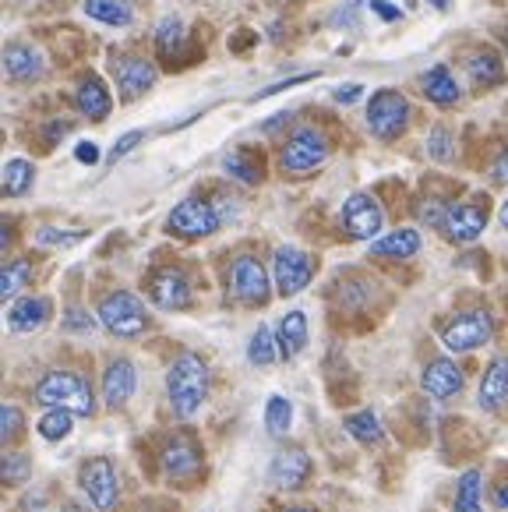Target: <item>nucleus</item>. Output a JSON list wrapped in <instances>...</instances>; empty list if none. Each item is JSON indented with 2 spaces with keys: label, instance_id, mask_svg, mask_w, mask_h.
I'll return each instance as SVG.
<instances>
[{
  "label": "nucleus",
  "instance_id": "nucleus-23",
  "mask_svg": "<svg viewBox=\"0 0 508 512\" xmlns=\"http://www.w3.org/2000/svg\"><path fill=\"white\" fill-rule=\"evenodd\" d=\"M508 396V357H494L491 368L480 378V407L498 410Z\"/></svg>",
  "mask_w": 508,
  "mask_h": 512
},
{
  "label": "nucleus",
  "instance_id": "nucleus-40",
  "mask_svg": "<svg viewBox=\"0 0 508 512\" xmlns=\"http://www.w3.org/2000/svg\"><path fill=\"white\" fill-rule=\"evenodd\" d=\"M427 152H431L438 163H445L449 159V131L445 128H434L431 138H427Z\"/></svg>",
  "mask_w": 508,
  "mask_h": 512
},
{
  "label": "nucleus",
  "instance_id": "nucleus-37",
  "mask_svg": "<svg viewBox=\"0 0 508 512\" xmlns=\"http://www.w3.org/2000/svg\"><path fill=\"white\" fill-rule=\"evenodd\" d=\"M85 237V230H53V226H43L36 234V244H43V248H71V244H78Z\"/></svg>",
  "mask_w": 508,
  "mask_h": 512
},
{
  "label": "nucleus",
  "instance_id": "nucleus-4",
  "mask_svg": "<svg viewBox=\"0 0 508 512\" xmlns=\"http://www.w3.org/2000/svg\"><path fill=\"white\" fill-rule=\"evenodd\" d=\"M230 294L247 308H262L272 297V276L254 255H240L230 265Z\"/></svg>",
  "mask_w": 508,
  "mask_h": 512
},
{
  "label": "nucleus",
  "instance_id": "nucleus-24",
  "mask_svg": "<svg viewBox=\"0 0 508 512\" xmlns=\"http://www.w3.org/2000/svg\"><path fill=\"white\" fill-rule=\"evenodd\" d=\"M223 170L233 177V181H240V184H262V177H265L262 156H258L254 149H233V152H226Z\"/></svg>",
  "mask_w": 508,
  "mask_h": 512
},
{
  "label": "nucleus",
  "instance_id": "nucleus-5",
  "mask_svg": "<svg viewBox=\"0 0 508 512\" xmlns=\"http://www.w3.org/2000/svg\"><path fill=\"white\" fill-rule=\"evenodd\" d=\"M406 121H410V103H406V96H399V92H392V89L374 92L371 106H367V124H371V131L381 142H392V138L406 128Z\"/></svg>",
  "mask_w": 508,
  "mask_h": 512
},
{
  "label": "nucleus",
  "instance_id": "nucleus-22",
  "mask_svg": "<svg viewBox=\"0 0 508 512\" xmlns=\"http://www.w3.org/2000/svg\"><path fill=\"white\" fill-rule=\"evenodd\" d=\"M75 103H78V110L89 117V121H103L106 113H110V106H113L103 78H96V75L82 78V85H78V92H75Z\"/></svg>",
  "mask_w": 508,
  "mask_h": 512
},
{
  "label": "nucleus",
  "instance_id": "nucleus-39",
  "mask_svg": "<svg viewBox=\"0 0 508 512\" xmlns=\"http://www.w3.org/2000/svg\"><path fill=\"white\" fill-rule=\"evenodd\" d=\"M29 460H25L22 452H8L4 456V484H22L29 477Z\"/></svg>",
  "mask_w": 508,
  "mask_h": 512
},
{
  "label": "nucleus",
  "instance_id": "nucleus-17",
  "mask_svg": "<svg viewBox=\"0 0 508 512\" xmlns=\"http://www.w3.org/2000/svg\"><path fill=\"white\" fill-rule=\"evenodd\" d=\"M420 385H424V392L434 396V400H452V396L463 389V371H459V364L449 361V357H438V361H431L424 368Z\"/></svg>",
  "mask_w": 508,
  "mask_h": 512
},
{
  "label": "nucleus",
  "instance_id": "nucleus-9",
  "mask_svg": "<svg viewBox=\"0 0 508 512\" xmlns=\"http://www.w3.org/2000/svg\"><path fill=\"white\" fill-rule=\"evenodd\" d=\"M339 226H343L353 241H371V237L381 234V226H385V212H381L378 198L357 191V195L346 198L343 212H339Z\"/></svg>",
  "mask_w": 508,
  "mask_h": 512
},
{
  "label": "nucleus",
  "instance_id": "nucleus-32",
  "mask_svg": "<svg viewBox=\"0 0 508 512\" xmlns=\"http://www.w3.org/2000/svg\"><path fill=\"white\" fill-rule=\"evenodd\" d=\"M71 428H75V414H71V410H46L36 424V431L46 442H64V438L71 435Z\"/></svg>",
  "mask_w": 508,
  "mask_h": 512
},
{
  "label": "nucleus",
  "instance_id": "nucleus-26",
  "mask_svg": "<svg viewBox=\"0 0 508 512\" xmlns=\"http://www.w3.org/2000/svg\"><path fill=\"white\" fill-rule=\"evenodd\" d=\"M371 251L381 258H413L420 251V234L417 230H392L389 237H378Z\"/></svg>",
  "mask_w": 508,
  "mask_h": 512
},
{
  "label": "nucleus",
  "instance_id": "nucleus-21",
  "mask_svg": "<svg viewBox=\"0 0 508 512\" xmlns=\"http://www.w3.org/2000/svg\"><path fill=\"white\" fill-rule=\"evenodd\" d=\"M4 71L11 82H32L43 71V53L36 46H8L4 50Z\"/></svg>",
  "mask_w": 508,
  "mask_h": 512
},
{
  "label": "nucleus",
  "instance_id": "nucleus-50",
  "mask_svg": "<svg viewBox=\"0 0 508 512\" xmlns=\"http://www.w3.org/2000/svg\"><path fill=\"white\" fill-rule=\"evenodd\" d=\"M71 124L68 121H60V124H50V138H64V131H68Z\"/></svg>",
  "mask_w": 508,
  "mask_h": 512
},
{
  "label": "nucleus",
  "instance_id": "nucleus-41",
  "mask_svg": "<svg viewBox=\"0 0 508 512\" xmlns=\"http://www.w3.org/2000/svg\"><path fill=\"white\" fill-rule=\"evenodd\" d=\"M64 329H68V332H92V329H96V322H92L89 311L71 308L68 311V322H64Z\"/></svg>",
  "mask_w": 508,
  "mask_h": 512
},
{
  "label": "nucleus",
  "instance_id": "nucleus-48",
  "mask_svg": "<svg viewBox=\"0 0 508 512\" xmlns=\"http://www.w3.org/2000/svg\"><path fill=\"white\" fill-rule=\"evenodd\" d=\"M371 8L378 11L381 18H389V22H399V18H403V15H399V8H392V4H385V0H374Z\"/></svg>",
  "mask_w": 508,
  "mask_h": 512
},
{
  "label": "nucleus",
  "instance_id": "nucleus-46",
  "mask_svg": "<svg viewBox=\"0 0 508 512\" xmlns=\"http://www.w3.org/2000/svg\"><path fill=\"white\" fill-rule=\"evenodd\" d=\"M307 78H314V75H297V78H286V82H279V85H272V89H265L262 96H276V92H283V89H293V85H304Z\"/></svg>",
  "mask_w": 508,
  "mask_h": 512
},
{
  "label": "nucleus",
  "instance_id": "nucleus-20",
  "mask_svg": "<svg viewBox=\"0 0 508 512\" xmlns=\"http://www.w3.org/2000/svg\"><path fill=\"white\" fill-rule=\"evenodd\" d=\"M276 343H279V357H297L307 347V315L304 311H290V315L279 318L276 325Z\"/></svg>",
  "mask_w": 508,
  "mask_h": 512
},
{
  "label": "nucleus",
  "instance_id": "nucleus-44",
  "mask_svg": "<svg viewBox=\"0 0 508 512\" xmlns=\"http://www.w3.org/2000/svg\"><path fill=\"white\" fill-rule=\"evenodd\" d=\"M491 177H494V181H498V184H508V149L501 152L498 163L491 166Z\"/></svg>",
  "mask_w": 508,
  "mask_h": 512
},
{
  "label": "nucleus",
  "instance_id": "nucleus-47",
  "mask_svg": "<svg viewBox=\"0 0 508 512\" xmlns=\"http://www.w3.org/2000/svg\"><path fill=\"white\" fill-rule=\"evenodd\" d=\"M332 96H336V103H357V99H360V85H346V89H336Z\"/></svg>",
  "mask_w": 508,
  "mask_h": 512
},
{
  "label": "nucleus",
  "instance_id": "nucleus-33",
  "mask_svg": "<svg viewBox=\"0 0 508 512\" xmlns=\"http://www.w3.org/2000/svg\"><path fill=\"white\" fill-rule=\"evenodd\" d=\"M29 279H32V265L25 262V258L4 265V276H0V297H4V301H15Z\"/></svg>",
  "mask_w": 508,
  "mask_h": 512
},
{
  "label": "nucleus",
  "instance_id": "nucleus-36",
  "mask_svg": "<svg viewBox=\"0 0 508 512\" xmlns=\"http://www.w3.org/2000/svg\"><path fill=\"white\" fill-rule=\"evenodd\" d=\"M156 46L163 57H173L184 46V22L180 18H163L156 29Z\"/></svg>",
  "mask_w": 508,
  "mask_h": 512
},
{
  "label": "nucleus",
  "instance_id": "nucleus-1",
  "mask_svg": "<svg viewBox=\"0 0 508 512\" xmlns=\"http://www.w3.org/2000/svg\"><path fill=\"white\" fill-rule=\"evenodd\" d=\"M166 396L180 417H195L209 396V364L198 354H180L166 371Z\"/></svg>",
  "mask_w": 508,
  "mask_h": 512
},
{
  "label": "nucleus",
  "instance_id": "nucleus-11",
  "mask_svg": "<svg viewBox=\"0 0 508 512\" xmlns=\"http://www.w3.org/2000/svg\"><path fill=\"white\" fill-rule=\"evenodd\" d=\"M314 276V265L311 258L304 255L300 248H276V255H272V279H276V290L283 297H293L300 294V290L311 283Z\"/></svg>",
  "mask_w": 508,
  "mask_h": 512
},
{
  "label": "nucleus",
  "instance_id": "nucleus-30",
  "mask_svg": "<svg viewBox=\"0 0 508 512\" xmlns=\"http://www.w3.org/2000/svg\"><path fill=\"white\" fill-rule=\"evenodd\" d=\"M32 181H36V166L29 159H8V166H4V191L11 198H22L32 188Z\"/></svg>",
  "mask_w": 508,
  "mask_h": 512
},
{
  "label": "nucleus",
  "instance_id": "nucleus-14",
  "mask_svg": "<svg viewBox=\"0 0 508 512\" xmlns=\"http://www.w3.org/2000/svg\"><path fill=\"white\" fill-rule=\"evenodd\" d=\"M272 484L283 491H297L307 484V477H311V456H307L300 445H286V449H279L276 456H272Z\"/></svg>",
  "mask_w": 508,
  "mask_h": 512
},
{
  "label": "nucleus",
  "instance_id": "nucleus-51",
  "mask_svg": "<svg viewBox=\"0 0 508 512\" xmlns=\"http://www.w3.org/2000/svg\"><path fill=\"white\" fill-rule=\"evenodd\" d=\"M498 219H501V226H505V230H508V202L501 205V216H498Z\"/></svg>",
  "mask_w": 508,
  "mask_h": 512
},
{
  "label": "nucleus",
  "instance_id": "nucleus-28",
  "mask_svg": "<svg viewBox=\"0 0 508 512\" xmlns=\"http://www.w3.org/2000/svg\"><path fill=\"white\" fill-rule=\"evenodd\" d=\"M276 357H279L276 332H272L269 325H258L251 343H247V361L258 364V368H269V364H276Z\"/></svg>",
  "mask_w": 508,
  "mask_h": 512
},
{
  "label": "nucleus",
  "instance_id": "nucleus-16",
  "mask_svg": "<svg viewBox=\"0 0 508 512\" xmlns=\"http://www.w3.org/2000/svg\"><path fill=\"white\" fill-rule=\"evenodd\" d=\"M484 226H487V209L477 202H463V205H449V216H445V237L449 241H477L480 234H484Z\"/></svg>",
  "mask_w": 508,
  "mask_h": 512
},
{
  "label": "nucleus",
  "instance_id": "nucleus-31",
  "mask_svg": "<svg viewBox=\"0 0 508 512\" xmlns=\"http://www.w3.org/2000/svg\"><path fill=\"white\" fill-rule=\"evenodd\" d=\"M466 71L477 85H498L501 82V57L494 50H480L466 61Z\"/></svg>",
  "mask_w": 508,
  "mask_h": 512
},
{
  "label": "nucleus",
  "instance_id": "nucleus-13",
  "mask_svg": "<svg viewBox=\"0 0 508 512\" xmlns=\"http://www.w3.org/2000/svg\"><path fill=\"white\" fill-rule=\"evenodd\" d=\"M149 297L163 311H184L191 304V283L180 269H159L149 279Z\"/></svg>",
  "mask_w": 508,
  "mask_h": 512
},
{
  "label": "nucleus",
  "instance_id": "nucleus-19",
  "mask_svg": "<svg viewBox=\"0 0 508 512\" xmlns=\"http://www.w3.org/2000/svg\"><path fill=\"white\" fill-rule=\"evenodd\" d=\"M50 318V301L46 297H18L8 308V329L11 332H36Z\"/></svg>",
  "mask_w": 508,
  "mask_h": 512
},
{
  "label": "nucleus",
  "instance_id": "nucleus-43",
  "mask_svg": "<svg viewBox=\"0 0 508 512\" xmlns=\"http://www.w3.org/2000/svg\"><path fill=\"white\" fill-rule=\"evenodd\" d=\"M142 138H145V131H127V135L120 138V142H117V145H113V149H110V159H113V163H117V159H124L127 152H131V149H135L138 142H142Z\"/></svg>",
  "mask_w": 508,
  "mask_h": 512
},
{
  "label": "nucleus",
  "instance_id": "nucleus-45",
  "mask_svg": "<svg viewBox=\"0 0 508 512\" xmlns=\"http://www.w3.org/2000/svg\"><path fill=\"white\" fill-rule=\"evenodd\" d=\"M75 159H78V163H96V159H99V149H96L92 142H82V145L75 149Z\"/></svg>",
  "mask_w": 508,
  "mask_h": 512
},
{
  "label": "nucleus",
  "instance_id": "nucleus-18",
  "mask_svg": "<svg viewBox=\"0 0 508 512\" xmlns=\"http://www.w3.org/2000/svg\"><path fill=\"white\" fill-rule=\"evenodd\" d=\"M156 85V68L142 57H124L117 61V89L124 99H138Z\"/></svg>",
  "mask_w": 508,
  "mask_h": 512
},
{
  "label": "nucleus",
  "instance_id": "nucleus-12",
  "mask_svg": "<svg viewBox=\"0 0 508 512\" xmlns=\"http://www.w3.org/2000/svg\"><path fill=\"white\" fill-rule=\"evenodd\" d=\"M159 467L170 481H191L202 470V449L191 435H173L159 452Z\"/></svg>",
  "mask_w": 508,
  "mask_h": 512
},
{
  "label": "nucleus",
  "instance_id": "nucleus-29",
  "mask_svg": "<svg viewBox=\"0 0 508 512\" xmlns=\"http://www.w3.org/2000/svg\"><path fill=\"white\" fill-rule=\"evenodd\" d=\"M85 15L92 22H103V25H127L131 22V4L127 0H85Z\"/></svg>",
  "mask_w": 508,
  "mask_h": 512
},
{
  "label": "nucleus",
  "instance_id": "nucleus-3",
  "mask_svg": "<svg viewBox=\"0 0 508 512\" xmlns=\"http://www.w3.org/2000/svg\"><path fill=\"white\" fill-rule=\"evenodd\" d=\"M99 322L120 339H135L149 329L145 304L138 301L135 294H127V290H117V294H110L103 304H99Z\"/></svg>",
  "mask_w": 508,
  "mask_h": 512
},
{
  "label": "nucleus",
  "instance_id": "nucleus-27",
  "mask_svg": "<svg viewBox=\"0 0 508 512\" xmlns=\"http://www.w3.org/2000/svg\"><path fill=\"white\" fill-rule=\"evenodd\" d=\"M452 512H484V477H480V470H466L459 477Z\"/></svg>",
  "mask_w": 508,
  "mask_h": 512
},
{
  "label": "nucleus",
  "instance_id": "nucleus-53",
  "mask_svg": "<svg viewBox=\"0 0 508 512\" xmlns=\"http://www.w3.org/2000/svg\"><path fill=\"white\" fill-rule=\"evenodd\" d=\"M431 4H434V8H445V4H449V0H431Z\"/></svg>",
  "mask_w": 508,
  "mask_h": 512
},
{
  "label": "nucleus",
  "instance_id": "nucleus-49",
  "mask_svg": "<svg viewBox=\"0 0 508 512\" xmlns=\"http://www.w3.org/2000/svg\"><path fill=\"white\" fill-rule=\"evenodd\" d=\"M491 498H494V505H498L501 512H508V481H501L498 488H494Z\"/></svg>",
  "mask_w": 508,
  "mask_h": 512
},
{
  "label": "nucleus",
  "instance_id": "nucleus-52",
  "mask_svg": "<svg viewBox=\"0 0 508 512\" xmlns=\"http://www.w3.org/2000/svg\"><path fill=\"white\" fill-rule=\"evenodd\" d=\"M283 512H311V509H304V505H290V509H283Z\"/></svg>",
  "mask_w": 508,
  "mask_h": 512
},
{
  "label": "nucleus",
  "instance_id": "nucleus-2",
  "mask_svg": "<svg viewBox=\"0 0 508 512\" xmlns=\"http://www.w3.org/2000/svg\"><path fill=\"white\" fill-rule=\"evenodd\" d=\"M36 403L50 410H71L75 417H92L96 410V396H92V385L85 382L78 371H46L36 385Z\"/></svg>",
  "mask_w": 508,
  "mask_h": 512
},
{
  "label": "nucleus",
  "instance_id": "nucleus-15",
  "mask_svg": "<svg viewBox=\"0 0 508 512\" xmlns=\"http://www.w3.org/2000/svg\"><path fill=\"white\" fill-rule=\"evenodd\" d=\"M138 389V368L127 357H117V361L106 364L103 371V403L106 407H124Z\"/></svg>",
  "mask_w": 508,
  "mask_h": 512
},
{
  "label": "nucleus",
  "instance_id": "nucleus-35",
  "mask_svg": "<svg viewBox=\"0 0 508 512\" xmlns=\"http://www.w3.org/2000/svg\"><path fill=\"white\" fill-rule=\"evenodd\" d=\"M346 431H350L357 442H378L381 438V421H378V414L374 410H360V414H350L346 417Z\"/></svg>",
  "mask_w": 508,
  "mask_h": 512
},
{
  "label": "nucleus",
  "instance_id": "nucleus-8",
  "mask_svg": "<svg viewBox=\"0 0 508 512\" xmlns=\"http://www.w3.org/2000/svg\"><path fill=\"white\" fill-rule=\"evenodd\" d=\"M219 212L212 209V202H205V198H184V202L177 205V209L170 212V230L177 237H184V241H198V237H209L219 230Z\"/></svg>",
  "mask_w": 508,
  "mask_h": 512
},
{
  "label": "nucleus",
  "instance_id": "nucleus-38",
  "mask_svg": "<svg viewBox=\"0 0 508 512\" xmlns=\"http://www.w3.org/2000/svg\"><path fill=\"white\" fill-rule=\"evenodd\" d=\"M22 410L15 407V403H4L0 407V438L4 442H15L18 435H22Z\"/></svg>",
  "mask_w": 508,
  "mask_h": 512
},
{
  "label": "nucleus",
  "instance_id": "nucleus-10",
  "mask_svg": "<svg viewBox=\"0 0 508 512\" xmlns=\"http://www.w3.org/2000/svg\"><path fill=\"white\" fill-rule=\"evenodd\" d=\"M494 332V322L487 311H463V315L452 318L445 329H441V343L456 354H466V350H477L484 347L487 339Z\"/></svg>",
  "mask_w": 508,
  "mask_h": 512
},
{
  "label": "nucleus",
  "instance_id": "nucleus-25",
  "mask_svg": "<svg viewBox=\"0 0 508 512\" xmlns=\"http://www.w3.org/2000/svg\"><path fill=\"white\" fill-rule=\"evenodd\" d=\"M424 96L438 106H456L459 103V85L445 64H438V68H431L424 75Z\"/></svg>",
  "mask_w": 508,
  "mask_h": 512
},
{
  "label": "nucleus",
  "instance_id": "nucleus-7",
  "mask_svg": "<svg viewBox=\"0 0 508 512\" xmlns=\"http://www.w3.org/2000/svg\"><path fill=\"white\" fill-rule=\"evenodd\" d=\"M78 484H82L85 498L96 505L99 512H110L120 498V477H117V467H113L106 456H96L89 460L82 470H78Z\"/></svg>",
  "mask_w": 508,
  "mask_h": 512
},
{
  "label": "nucleus",
  "instance_id": "nucleus-34",
  "mask_svg": "<svg viewBox=\"0 0 508 512\" xmlns=\"http://www.w3.org/2000/svg\"><path fill=\"white\" fill-rule=\"evenodd\" d=\"M290 424H293V403L286 396H269V403H265V428L272 435H286Z\"/></svg>",
  "mask_w": 508,
  "mask_h": 512
},
{
  "label": "nucleus",
  "instance_id": "nucleus-6",
  "mask_svg": "<svg viewBox=\"0 0 508 512\" xmlns=\"http://www.w3.org/2000/svg\"><path fill=\"white\" fill-rule=\"evenodd\" d=\"M279 159H283V170H290V174H311V170H318L329 159V142H325L322 131L300 128L283 145V156Z\"/></svg>",
  "mask_w": 508,
  "mask_h": 512
},
{
  "label": "nucleus",
  "instance_id": "nucleus-42",
  "mask_svg": "<svg viewBox=\"0 0 508 512\" xmlns=\"http://www.w3.org/2000/svg\"><path fill=\"white\" fill-rule=\"evenodd\" d=\"M445 216H449V205H441V202H424L420 205V219L431 226H445Z\"/></svg>",
  "mask_w": 508,
  "mask_h": 512
}]
</instances>
